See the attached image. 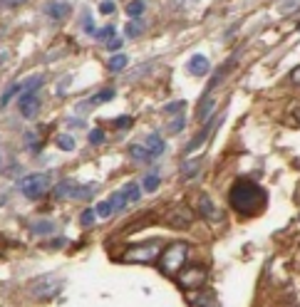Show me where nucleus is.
Instances as JSON below:
<instances>
[{
    "instance_id": "f257e3e1",
    "label": "nucleus",
    "mask_w": 300,
    "mask_h": 307,
    "mask_svg": "<svg viewBox=\"0 0 300 307\" xmlns=\"http://www.w3.org/2000/svg\"><path fill=\"white\" fill-rule=\"evenodd\" d=\"M229 201L238 215H255L266 206V191L251 179H238L229 191Z\"/></svg>"
},
{
    "instance_id": "f03ea898",
    "label": "nucleus",
    "mask_w": 300,
    "mask_h": 307,
    "mask_svg": "<svg viewBox=\"0 0 300 307\" xmlns=\"http://www.w3.org/2000/svg\"><path fill=\"white\" fill-rule=\"evenodd\" d=\"M186 255H189V245H186V243H174V245H169V248L162 253V260H159L162 273L176 275V270L186 262Z\"/></svg>"
},
{
    "instance_id": "7ed1b4c3",
    "label": "nucleus",
    "mask_w": 300,
    "mask_h": 307,
    "mask_svg": "<svg viewBox=\"0 0 300 307\" xmlns=\"http://www.w3.org/2000/svg\"><path fill=\"white\" fill-rule=\"evenodd\" d=\"M94 191H97V184H87V186H80L77 181L72 179H65L55 186V198H90Z\"/></svg>"
},
{
    "instance_id": "20e7f679",
    "label": "nucleus",
    "mask_w": 300,
    "mask_h": 307,
    "mask_svg": "<svg viewBox=\"0 0 300 307\" xmlns=\"http://www.w3.org/2000/svg\"><path fill=\"white\" fill-rule=\"evenodd\" d=\"M18 189L23 191V196H27V198H40L50 189V173H30V176L20 179Z\"/></svg>"
},
{
    "instance_id": "39448f33",
    "label": "nucleus",
    "mask_w": 300,
    "mask_h": 307,
    "mask_svg": "<svg viewBox=\"0 0 300 307\" xmlns=\"http://www.w3.org/2000/svg\"><path fill=\"white\" fill-rule=\"evenodd\" d=\"M159 255V240H149L144 245H137V248H129L124 253V260L127 262H152V260Z\"/></svg>"
},
{
    "instance_id": "423d86ee",
    "label": "nucleus",
    "mask_w": 300,
    "mask_h": 307,
    "mask_svg": "<svg viewBox=\"0 0 300 307\" xmlns=\"http://www.w3.org/2000/svg\"><path fill=\"white\" fill-rule=\"evenodd\" d=\"M60 287H62V280L60 278H55V275H45V278H38L35 283H32V295L35 297H52V295H57L60 292Z\"/></svg>"
},
{
    "instance_id": "0eeeda50",
    "label": "nucleus",
    "mask_w": 300,
    "mask_h": 307,
    "mask_svg": "<svg viewBox=\"0 0 300 307\" xmlns=\"http://www.w3.org/2000/svg\"><path fill=\"white\" fill-rule=\"evenodd\" d=\"M18 107H20V112H23L25 119H35L38 109H40V97H38V90H27V92H23L20 99H18Z\"/></svg>"
},
{
    "instance_id": "6e6552de",
    "label": "nucleus",
    "mask_w": 300,
    "mask_h": 307,
    "mask_svg": "<svg viewBox=\"0 0 300 307\" xmlns=\"http://www.w3.org/2000/svg\"><path fill=\"white\" fill-rule=\"evenodd\" d=\"M204 280H206V270H204V268H189V270H184V273L179 275V283H181V287H186V290L201 287Z\"/></svg>"
},
{
    "instance_id": "1a4fd4ad",
    "label": "nucleus",
    "mask_w": 300,
    "mask_h": 307,
    "mask_svg": "<svg viewBox=\"0 0 300 307\" xmlns=\"http://www.w3.org/2000/svg\"><path fill=\"white\" fill-rule=\"evenodd\" d=\"M208 70H211V62H208L206 55H194V57L189 60V72H191V74L204 77Z\"/></svg>"
},
{
    "instance_id": "9d476101",
    "label": "nucleus",
    "mask_w": 300,
    "mask_h": 307,
    "mask_svg": "<svg viewBox=\"0 0 300 307\" xmlns=\"http://www.w3.org/2000/svg\"><path fill=\"white\" fill-rule=\"evenodd\" d=\"M144 149L152 154V159H157V156H162L164 154L166 144H164V139L159 137V134H149V137L144 139Z\"/></svg>"
},
{
    "instance_id": "9b49d317",
    "label": "nucleus",
    "mask_w": 300,
    "mask_h": 307,
    "mask_svg": "<svg viewBox=\"0 0 300 307\" xmlns=\"http://www.w3.org/2000/svg\"><path fill=\"white\" fill-rule=\"evenodd\" d=\"M69 10H72L69 3H50V5H45V13L52 20H62L65 15H69Z\"/></svg>"
},
{
    "instance_id": "f8f14e48",
    "label": "nucleus",
    "mask_w": 300,
    "mask_h": 307,
    "mask_svg": "<svg viewBox=\"0 0 300 307\" xmlns=\"http://www.w3.org/2000/svg\"><path fill=\"white\" fill-rule=\"evenodd\" d=\"M115 90L112 87H107V90H102V92H97V95L90 99V102H85V104H80V109H90V107H97V104H104V102H109V99H115Z\"/></svg>"
},
{
    "instance_id": "ddd939ff",
    "label": "nucleus",
    "mask_w": 300,
    "mask_h": 307,
    "mask_svg": "<svg viewBox=\"0 0 300 307\" xmlns=\"http://www.w3.org/2000/svg\"><path fill=\"white\" fill-rule=\"evenodd\" d=\"M199 211H201V215H206L208 221H218V218H221V213L216 211V206L211 203L208 196H201V198H199Z\"/></svg>"
},
{
    "instance_id": "4468645a",
    "label": "nucleus",
    "mask_w": 300,
    "mask_h": 307,
    "mask_svg": "<svg viewBox=\"0 0 300 307\" xmlns=\"http://www.w3.org/2000/svg\"><path fill=\"white\" fill-rule=\"evenodd\" d=\"M129 156H132L134 161H141V164L154 161V159H152V154L144 149V144H132V146H129Z\"/></svg>"
},
{
    "instance_id": "2eb2a0df",
    "label": "nucleus",
    "mask_w": 300,
    "mask_h": 307,
    "mask_svg": "<svg viewBox=\"0 0 300 307\" xmlns=\"http://www.w3.org/2000/svg\"><path fill=\"white\" fill-rule=\"evenodd\" d=\"M211 131H213V121H206V126H204V129L199 131V137H196L194 142H191V144H189V146H186V154H191V151H196V149H199L201 144L206 142V137H208V134H211Z\"/></svg>"
},
{
    "instance_id": "dca6fc26",
    "label": "nucleus",
    "mask_w": 300,
    "mask_h": 307,
    "mask_svg": "<svg viewBox=\"0 0 300 307\" xmlns=\"http://www.w3.org/2000/svg\"><path fill=\"white\" fill-rule=\"evenodd\" d=\"M127 65H129V57H127L124 52H117V55H112V57H109V62H107V67H109L112 72H122Z\"/></svg>"
},
{
    "instance_id": "f3484780",
    "label": "nucleus",
    "mask_w": 300,
    "mask_h": 307,
    "mask_svg": "<svg viewBox=\"0 0 300 307\" xmlns=\"http://www.w3.org/2000/svg\"><path fill=\"white\" fill-rule=\"evenodd\" d=\"M213 104H216V99L211 95L204 97V102L199 104V112H196V117H199V121H206L208 114H211V109H213Z\"/></svg>"
},
{
    "instance_id": "a211bd4d",
    "label": "nucleus",
    "mask_w": 300,
    "mask_h": 307,
    "mask_svg": "<svg viewBox=\"0 0 300 307\" xmlns=\"http://www.w3.org/2000/svg\"><path fill=\"white\" fill-rule=\"evenodd\" d=\"M109 203H112V213H122L124 208H127V206H129V201H127L124 191H117V193H112Z\"/></svg>"
},
{
    "instance_id": "6ab92c4d",
    "label": "nucleus",
    "mask_w": 300,
    "mask_h": 307,
    "mask_svg": "<svg viewBox=\"0 0 300 307\" xmlns=\"http://www.w3.org/2000/svg\"><path fill=\"white\" fill-rule=\"evenodd\" d=\"M159 184H162L159 173H157V171H152V173H146V176H144V181H141V189L149 191V193H154V191L159 189Z\"/></svg>"
},
{
    "instance_id": "aec40b11",
    "label": "nucleus",
    "mask_w": 300,
    "mask_h": 307,
    "mask_svg": "<svg viewBox=\"0 0 300 307\" xmlns=\"http://www.w3.org/2000/svg\"><path fill=\"white\" fill-rule=\"evenodd\" d=\"M32 233L35 236H50V233H55V223L52 221H38V223H32Z\"/></svg>"
},
{
    "instance_id": "412c9836",
    "label": "nucleus",
    "mask_w": 300,
    "mask_h": 307,
    "mask_svg": "<svg viewBox=\"0 0 300 307\" xmlns=\"http://www.w3.org/2000/svg\"><path fill=\"white\" fill-rule=\"evenodd\" d=\"M122 191H124V196H127V201H129V203H137L139 198H141V186L134 184V181H132V184H127Z\"/></svg>"
},
{
    "instance_id": "4be33fe9",
    "label": "nucleus",
    "mask_w": 300,
    "mask_h": 307,
    "mask_svg": "<svg viewBox=\"0 0 300 307\" xmlns=\"http://www.w3.org/2000/svg\"><path fill=\"white\" fill-rule=\"evenodd\" d=\"M15 95H23V84H13L5 95L0 97V107H8V104H10V99H13Z\"/></svg>"
},
{
    "instance_id": "5701e85b",
    "label": "nucleus",
    "mask_w": 300,
    "mask_h": 307,
    "mask_svg": "<svg viewBox=\"0 0 300 307\" xmlns=\"http://www.w3.org/2000/svg\"><path fill=\"white\" fill-rule=\"evenodd\" d=\"M94 215H97V218H109V215H112V203H109V201H99V203L94 206Z\"/></svg>"
},
{
    "instance_id": "b1692460",
    "label": "nucleus",
    "mask_w": 300,
    "mask_h": 307,
    "mask_svg": "<svg viewBox=\"0 0 300 307\" xmlns=\"http://www.w3.org/2000/svg\"><path fill=\"white\" fill-rule=\"evenodd\" d=\"M194 307H218V305H216V297L211 292H206V295H199L194 300Z\"/></svg>"
},
{
    "instance_id": "393cba45",
    "label": "nucleus",
    "mask_w": 300,
    "mask_h": 307,
    "mask_svg": "<svg viewBox=\"0 0 300 307\" xmlns=\"http://www.w3.org/2000/svg\"><path fill=\"white\" fill-rule=\"evenodd\" d=\"M124 32H127V37H139L144 32V25H141V20H132V23L124 27Z\"/></svg>"
},
{
    "instance_id": "a878e982",
    "label": "nucleus",
    "mask_w": 300,
    "mask_h": 307,
    "mask_svg": "<svg viewBox=\"0 0 300 307\" xmlns=\"http://www.w3.org/2000/svg\"><path fill=\"white\" fill-rule=\"evenodd\" d=\"M144 10H146V5H144V3H139V0H137V3H129V5H127V15H129V18H134V20H137Z\"/></svg>"
},
{
    "instance_id": "bb28decb",
    "label": "nucleus",
    "mask_w": 300,
    "mask_h": 307,
    "mask_svg": "<svg viewBox=\"0 0 300 307\" xmlns=\"http://www.w3.org/2000/svg\"><path fill=\"white\" fill-rule=\"evenodd\" d=\"M94 37H97L99 42H102V40H107V42H109V40L115 37V27H112V25H107V27H102V30H94Z\"/></svg>"
},
{
    "instance_id": "cd10ccee",
    "label": "nucleus",
    "mask_w": 300,
    "mask_h": 307,
    "mask_svg": "<svg viewBox=\"0 0 300 307\" xmlns=\"http://www.w3.org/2000/svg\"><path fill=\"white\" fill-rule=\"evenodd\" d=\"M57 146H60L62 151H72V149H74V139H72L69 134H60V137H57Z\"/></svg>"
},
{
    "instance_id": "c85d7f7f",
    "label": "nucleus",
    "mask_w": 300,
    "mask_h": 307,
    "mask_svg": "<svg viewBox=\"0 0 300 307\" xmlns=\"http://www.w3.org/2000/svg\"><path fill=\"white\" fill-rule=\"evenodd\" d=\"M94 218H97V215H94V208H87V211L80 215V223H82V228H90V226L94 223Z\"/></svg>"
},
{
    "instance_id": "c756f323",
    "label": "nucleus",
    "mask_w": 300,
    "mask_h": 307,
    "mask_svg": "<svg viewBox=\"0 0 300 307\" xmlns=\"http://www.w3.org/2000/svg\"><path fill=\"white\" fill-rule=\"evenodd\" d=\"M90 144H94V146L97 144H104V131L102 129H92L90 131Z\"/></svg>"
},
{
    "instance_id": "7c9ffc66",
    "label": "nucleus",
    "mask_w": 300,
    "mask_h": 307,
    "mask_svg": "<svg viewBox=\"0 0 300 307\" xmlns=\"http://www.w3.org/2000/svg\"><path fill=\"white\" fill-rule=\"evenodd\" d=\"M115 10H117L115 3H99V13H102V15H112Z\"/></svg>"
},
{
    "instance_id": "2f4dec72",
    "label": "nucleus",
    "mask_w": 300,
    "mask_h": 307,
    "mask_svg": "<svg viewBox=\"0 0 300 307\" xmlns=\"http://www.w3.org/2000/svg\"><path fill=\"white\" fill-rule=\"evenodd\" d=\"M115 126H117V129H129V126H132V117H119V119H115Z\"/></svg>"
},
{
    "instance_id": "473e14b6",
    "label": "nucleus",
    "mask_w": 300,
    "mask_h": 307,
    "mask_svg": "<svg viewBox=\"0 0 300 307\" xmlns=\"http://www.w3.org/2000/svg\"><path fill=\"white\" fill-rule=\"evenodd\" d=\"M184 124H186L184 117H176L171 124H169V129H171V131H181V129H184Z\"/></svg>"
},
{
    "instance_id": "72a5a7b5",
    "label": "nucleus",
    "mask_w": 300,
    "mask_h": 307,
    "mask_svg": "<svg viewBox=\"0 0 300 307\" xmlns=\"http://www.w3.org/2000/svg\"><path fill=\"white\" fill-rule=\"evenodd\" d=\"M184 99H181V102H171V104H166V107H164V112H179V109H184Z\"/></svg>"
},
{
    "instance_id": "f704fd0d",
    "label": "nucleus",
    "mask_w": 300,
    "mask_h": 307,
    "mask_svg": "<svg viewBox=\"0 0 300 307\" xmlns=\"http://www.w3.org/2000/svg\"><path fill=\"white\" fill-rule=\"evenodd\" d=\"M122 42H124V40H119V37H112V40L107 42V50H112V52H117V50H122Z\"/></svg>"
},
{
    "instance_id": "c9c22d12",
    "label": "nucleus",
    "mask_w": 300,
    "mask_h": 307,
    "mask_svg": "<svg viewBox=\"0 0 300 307\" xmlns=\"http://www.w3.org/2000/svg\"><path fill=\"white\" fill-rule=\"evenodd\" d=\"M196 168H199V161H191V164H186L184 168H181V171H184V176L189 179V176H191V173H194Z\"/></svg>"
},
{
    "instance_id": "e433bc0d",
    "label": "nucleus",
    "mask_w": 300,
    "mask_h": 307,
    "mask_svg": "<svg viewBox=\"0 0 300 307\" xmlns=\"http://www.w3.org/2000/svg\"><path fill=\"white\" fill-rule=\"evenodd\" d=\"M82 27H85V32H92V35H94V25H92V18H90V15H85V23H82Z\"/></svg>"
},
{
    "instance_id": "4c0bfd02",
    "label": "nucleus",
    "mask_w": 300,
    "mask_h": 307,
    "mask_svg": "<svg viewBox=\"0 0 300 307\" xmlns=\"http://www.w3.org/2000/svg\"><path fill=\"white\" fill-rule=\"evenodd\" d=\"M0 166H3V154H0Z\"/></svg>"
}]
</instances>
